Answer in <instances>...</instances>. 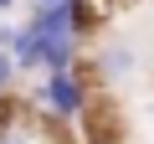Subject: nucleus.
Instances as JSON below:
<instances>
[{"label": "nucleus", "mask_w": 154, "mask_h": 144, "mask_svg": "<svg viewBox=\"0 0 154 144\" xmlns=\"http://www.w3.org/2000/svg\"><path fill=\"white\" fill-rule=\"evenodd\" d=\"M36 103H41V113L57 118V124L82 118V108H88V77H82L77 67H72V72H46L41 88H36Z\"/></svg>", "instance_id": "f257e3e1"}, {"label": "nucleus", "mask_w": 154, "mask_h": 144, "mask_svg": "<svg viewBox=\"0 0 154 144\" xmlns=\"http://www.w3.org/2000/svg\"><path fill=\"white\" fill-rule=\"evenodd\" d=\"M93 67H98V77H103V83H118V77H128V72H134V46L108 41V46L93 52Z\"/></svg>", "instance_id": "f03ea898"}, {"label": "nucleus", "mask_w": 154, "mask_h": 144, "mask_svg": "<svg viewBox=\"0 0 154 144\" xmlns=\"http://www.w3.org/2000/svg\"><path fill=\"white\" fill-rule=\"evenodd\" d=\"M77 52H82L77 36H51V41H41V72H72V67H77Z\"/></svg>", "instance_id": "7ed1b4c3"}, {"label": "nucleus", "mask_w": 154, "mask_h": 144, "mask_svg": "<svg viewBox=\"0 0 154 144\" xmlns=\"http://www.w3.org/2000/svg\"><path fill=\"white\" fill-rule=\"evenodd\" d=\"M11 57H16V67H21V72H36V67H41V36H36V26H31V21H21Z\"/></svg>", "instance_id": "20e7f679"}, {"label": "nucleus", "mask_w": 154, "mask_h": 144, "mask_svg": "<svg viewBox=\"0 0 154 144\" xmlns=\"http://www.w3.org/2000/svg\"><path fill=\"white\" fill-rule=\"evenodd\" d=\"M16 124H21V98L5 93V98H0V139H5V134H21Z\"/></svg>", "instance_id": "39448f33"}, {"label": "nucleus", "mask_w": 154, "mask_h": 144, "mask_svg": "<svg viewBox=\"0 0 154 144\" xmlns=\"http://www.w3.org/2000/svg\"><path fill=\"white\" fill-rule=\"evenodd\" d=\"M16 77H21V67H16V57H11V52H0V98H5V93L16 88Z\"/></svg>", "instance_id": "423d86ee"}, {"label": "nucleus", "mask_w": 154, "mask_h": 144, "mask_svg": "<svg viewBox=\"0 0 154 144\" xmlns=\"http://www.w3.org/2000/svg\"><path fill=\"white\" fill-rule=\"evenodd\" d=\"M16 31H21L16 21H0V52H11V46H16Z\"/></svg>", "instance_id": "0eeeda50"}, {"label": "nucleus", "mask_w": 154, "mask_h": 144, "mask_svg": "<svg viewBox=\"0 0 154 144\" xmlns=\"http://www.w3.org/2000/svg\"><path fill=\"white\" fill-rule=\"evenodd\" d=\"M0 144H26V139H21V134H5V139H0Z\"/></svg>", "instance_id": "6e6552de"}, {"label": "nucleus", "mask_w": 154, "mask_h": 144, "mask_svg": "<svg viewBox=\"0 0 154 144\" xmlns=\"http://www.w3.org/2000/svg\"><path fill=\"white\" fill-rule=\"evenodd\" d=\"M26 5H57V0H26Z\"/></svg>", "instance_id": "1a4fd4ad"}, {"label": "nucleus", "mask_w": 154, "mask_h": 144, "mask_svg": "<svg viewBox=\"0 0 154 144\" xmlns=\"http://www.w3.org/2000/svg\"><path fill=\"white\" fill-rule=\"evenodd\" d=\"M0 11H16V0H0Z\"/></svg>", "instance_id": "9d476101"}]
</instances>
